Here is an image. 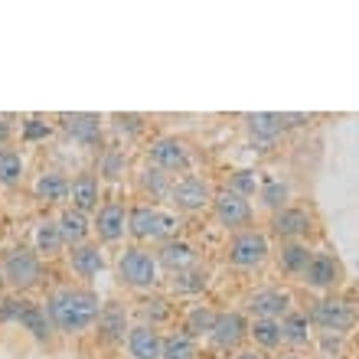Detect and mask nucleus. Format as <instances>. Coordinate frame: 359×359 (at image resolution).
<instances>
[{
    "instance_id": "obj_1",
    "label": "nucleus",
    "mask_w": 359,
    "mask_h": 359,
    "mask_svg": "<svg viewBox=\"0 0 359 359\" xmlns=\"http://www.w3.org/2000/svg\"><path fill=\"white\" fill-rule=\"evenodd\" d=\"M104 304L98 301L95 291L86 287H66V291H56L46 301V313L49 323L62 333H82L88 330L92 323H98V313H102Z\"/></svg>"
},
{
    "instance_id": "obj_2",
    "label": "nucleus",
    "mask_w": 359,
    "mask_h": 359,
    "mask_svg": "<svg viewBox=\"0 0 359 359\" xmlns=\"http://www.w3.org/2000/svg\"><path fill=\"white\" fill-rule=\"evenodd\" d=\"M177 226H180L177 219L154 206H137L128 212V232L137 242H170Z\"/></svg>"
},
{
    "instance_id": "obj_3",
    "label": "nucleus",
    "mask_w": 359,
    "mask_h": 359,
    "mask_svg": "<svg viewBox=\"0 0 359 359\" xmlns=\"http://www.w3.org/2000/svg\"><path fill=\"white\" fill-rule=\"evenodd\" d=\"M0 274L10 287L17 291H29L36 287L39 278H43V265H39V255L29 252V248H10L4 255V265H0Z\"/></svg>"
},
{
    "instance_id": "obj_4",
    "label": "nucleus",
    "mask_w": 359,
    "mask_h": 359,
    "mask_svg": "<svg viewBox=\"0 0 359 359\" xmlns=\"http://www.w3.org/2000/svg\"><path fill=\"white\" fill-rule=\"evenodd\" d=\"M157 255L144 252V248H128L118 262V281L128 284V287H151L157 281Z\"/></svg>"
},
{
    "instance_id": "obj_5",
    "label": "nucleus",
    "mask_w": 359,
    "mask_h": 359,
    "mask_svg": "<svg viewBox=\"0 0 359 359\" xmlns=\"http://www.w3.org/2000/svg\"><path fill=\"white\" fill-rule=\"evenodd\" d=\"M311 323H317L323 333H346L356 323V311L343 297H323V301L313 304Z\"/></svg>"
},
{
    "instance_id": "obj_6",
    "label": "nucleus",
    "mask_w": 359,
    "mask_h": 359,
    "mask_svg": "<svg viewBox=\"0 0 359 359\" xmlns=\"http://www.w3.org/2000/svg\"><path fill=\"white\" fill-rule=\"evenodd\" d=\"M212 209H216L219 226L236 229V232H245V226L252 222V206H248L245 196H238L236 189H219L212 193Z\"/></svg>"
},
{
    "instance_id": "obj_7",
    "label": "nucleus",
    "mask_w": 359,
    "mask_h": 359,
    "mask_svg": "<svg viewBox=\"0 0 359 359\" xmlns=\"http://www.w3.org/2000/svg\"><path fill=\"white\" fill-rule=\"evenodd\" d=\"M268 258V238L255 229H245V232H238L232 238V245H229V262L238 268H255L262 265Z\"/></svg>"
},
{
    "instance_id": "obj_8",
    "label": "nucleus",
    "mask_w": 359,
    "mask_h": 359,
    "mask_svg": "<svg viewBox=\"0 0 359 359\" xmlns=\"http://www.w3.org/2000/svg\"><path fill=\"white\" fill-rule=\"evenodd\" d=\"M170 199H173V206L183 209V212H196V209H203V206L212 203V189H209L206 180L183 177L170 187Z\"/></svg>"
},
{
    "instance_id": "obj_9",
    "label": "nucleus",
    "mask_w": 359,
    "mask_h": 359,
    "mask_svg": "<svg viewBox=\"0 0 359 359\" xmlns=\"http://www.w3.org/2000/svg\"><path fill=\"white\" fill-rule=\"evenodd\" d=\"M248 131H252V141L262 147V151H268L278 137H281L291 124H287V114H278V111H258V114H248Z\"/></svg>"
},
{
    "instance_id": "obj_10",
    "label": "nucleus",
    "mask_w": 359,
    "mask_h": 359,
    "mask_svg": "<svg viewBox=\"0 0 359 359\" xmlns=\"http://www.w3.org/2000/svg\"><path fill=\"white\" fill-rule=\"evenodd\" d=\"M245 337H248V323H245V317L236 313V311L219 313L216 327H212V333H209V340H212L216 350H236Z\"/></svg>"
},
{
    "instance_id": "obj_11",
    "label": "nucleus",
    "mask_w": 359,
    "mask_h": 359,
    "mask_svg": "<svg viewBox=\"0 0 359 359\" xmlns=\"http://www.w3.org/2000/svg\"><path fill=\"white\" fill-rule=\"evenodd\" d=\"M151 161H154V167H161L163 173H177V170H187L189 167V151L177 137H161V141H154V147H151Z\"/></svg>"
},
{
    "instance_id": "obj_12",
    "label": "nucleus",
    "mask_w": 359,
    "mask_h": 359,
    "mask_svg": "<svg viewBox=\"0 0 359 359\" xmlns=\"http://www.w3.org/2000/svg\"><path fill=\"white\" fill-rule=\"evenodd\" d=\"M128 353L134 359H163V337L151 323H137L128 333Z\"/></svg>"
},
{
    "instance_id": "obj_13",
    "label": "nucleus",
    "mask_w": 359,
    "mask_h": 359,
    "mask_svg": "<svg viewBox=\"0 0 359 359\" xmlns=\"http://www.w3.org/2000/svg\"><path fill=\"white\" fill-rule=\"evenodd\" d=\"M66 134L72 141H79L82 147H95L102 141V118L98 114H88V111H79V114H62L59 118Z\"/></svg>"
},
{
    "instance_id": "obj_14",
    "label": "nucleus",
    "mask_w": 359,
    "mask_h": 359,
    "mask_svg": "<svg viewBox=\"0 0 359 359\" xmlns=\"http://www.w3.org/2000/svg\"><path fill=\"white\" fill-rule=\"evenodd\" d=\"M157 265L173 274H183V271H189V268H196V248L189 245V242L170 238V242H163L161 252H157Z\"/></svg>"
},
{
    "instance_id": "obj_15",
    "label": "nucleus",
    "mask_w": 359,
    "mask_h": 359,
    "mask_svg": "<svg viewBox=\"0 0 359 359\" xmlns=\"http://www.w3.org/2000/svg\"><path fill=\"white\" fill-rule=\"evenodd\" d=\"M92 229L98 232L102 242H118V238L124 236V229H128V212H124V206L104 203V206L98 209V216H95Z\"/></svg>"
},
{
    "instance_id": "obj_16",
    "label": "nucleus",
    "mask_w": 359,
    "mask_h": 359,
    "mask_svg": "<svg viewBox=\"0 0 359 359\" xmlns=\"http://www.w3.org/2000/svg\"><path fill=\"white\" fill-rule=\"evenodd\" d=\"M307 229H311V216H307V209L284 206V209H278V212L271 216V232L278 238H301Z\"/></svg>"
},
{
    "instance_id": "obj_17",
    "label": "nucleus",
    "mask_w": 359,
    "mask_h": 359,
    "mask_svg": "<svg viewBox=\"0 0 359 359\" xmlns=\"http://www.w3.org/2000/svg\"><path fill=\"white\" fill-rule=\"evenodd\" d=\"M248 307L255 313V320H278V317H284V313L291 311V297L284 291L268 287V291H258L255 297L248 301Z\"/></svg>"
},
{
    "instance_id": "obj_18",
    "label": "nucleus",
    "mask_w": 359,
    "mask_h": 359,
    "mask_svg": "<svg viewBox=\"0 0 359 359\" xmlns=\"http://www.w3.org/2000/svg\"><path fill=\"white\" fill-rule=\"evenodd\" d=\"M124 333H131V327H128V311L114 301L104 304L102 313H98V337L108 343H118V340H124Z\"/></svg>"
},
{
    "instance_id": "obj_19",
    "label": "nucleus",
    "mask_w": 359,
    "mask_h": 359,
    "mask_svg": "<svg viewBox=\"0 0 359 359\" xmlns=\"http://www.w3.org/2000/svg\"><path fill=\"white\" fill-rule=\"evenodd\" d=\"M69 196H72V209L79 212H92L98 209V196H102V183L95 173H79L69 187Z\"/></svg>"
},
{
    "instance_id": "obj_20",
    "label": "nucleus",
    "mask_w": 359,
    "mask_h": 359,
    "mask_svg": "<svg viewBox=\"0 0 359 359\" xmlns=\"http://www.w3.org/2000/svg\"><path fill=\"white\" fill-rule=\"evenodd\" d=\"M59 222V232H62V242H66L69 248H79L86 245L88 232H92V222H88L86 212H79V209H62V216L56 219Z\"/></svg>"
},
{
    "instance_id": "obj_21",
    "label": "nucleus",
    "mask_w": 359,
    "mask_h": 359,
    "mask_svg": "<svg viewBox=\"0 0 359 359\" xmlns=\"http://www.w3.org/2000/svg\"><path fill=\"white\" fill-rule=\"evenodd\" d=\"M304 281L311 284V287H333V284L340 281V265L330 255H313L307 271H304Z\"/></svg>"
},
{
    "instance_id": "obj_22",
    "label": "nucleus",
    "mask_w": 359,
    "mask_h": 359,
    "mask_svg": "<svg viewBox=\"0 0 359 359\" xmlns=\"http://www.w3.org/2000/svg\"><path fill=\"white\" fill-rule=\"evenodd\" d=\"M307 340H311V317L301 311H287L281 317V343L304 346Z\"/></svg>"
},
{
    "instance_id": "obj_23",
    "label": "nucleus",
    "mask_w": 359,
    "mask_h": 359,
    "mask_svg": "<svg viewBox=\"0 0 359 359\" xmlns=\"http://www.w3.org/2000/svg\"><path fill=\"white\" fill-rule=\"evenodd\" d=\"M72 268H76L82 278H95V274L104 268V255L102 248L92 245V242H86V245L72 248Z\"/></svg>"
},
{
    "instance_id": "obj_24",
    "label": "nucleus",
    "mask_w": 359,
    "mask_h": 359,
    "mask_svg": "<svg viewBox=\"0 0 359 359\" xmlns=\"http://www.w3.org/2000/svg\"><path fill=\"white\" fill-rule=\"evenodd\" d=\"M20 327H27L39 343H49V333H53V323H49V313L46 307H39V304H27V311L20 313Z\"/></svg>"
},
{
    "instance_id": "obj_25",
    "label": "nucleus",
    "mask_w": 359,
    "mask_h": 359,
    "mask_svg": "<svg viewBox=\"0 0 359 359\" xmlns=\"http://www.w3.org/2000/svg\"><path fill=\"white\" fill-rule=\"evenodd\" d=\"M69 183L62 173H43V177L36 180V196L43 199V203H62V199H69Z\"/></svg>"
},
{
    "instance_id": "obj_26",
    "label": "nucleus",
    "mask_w": 359,
    "mask_h": 359,
    "mask_svg": "<svg viewBox=\"0 0 359 359\" xmlns=\"http://www.w3.org/2000/svg\"><path fill=\"white\" fill-rule=\"evenodd\" d=\"M66 245L62 242V232H59V222L56 219H43L36 226V252L39 255H59V248Z\"/></svg>"
},
{
    "instance_id": "obj_27",
    "label": "nucleus",
    "mask_w": 359,
    "mask_h": 359,
    "mask_svg": "<svg viewBox=\"0 0 359 359\" xmlns=\"http://www.w3.org/2000/svg\"><path fill=\"white\" fill-rule=\"evenodd\" d=\"M216 317H219V313H212L209 307H193V311L187 313L183 333H189L193 340H196V337H209V333H212V327H216Z\"/></svg>"
},
{
    "instance_id": "obj_28",
    "label": "nucleus",
    "mask_w": 359,
    "mask_h": 359,
    "mask_svg": "<svg viewBox=\"0 0 359 359\" xmlns=\"http://www.w3.org/2000/svg\"><path fill=\"white\" fill-rule=\"evenodd\" d=\"M311 248L301 245V242H291V245L281 248V268L287 274H304L307 271V265H311Z\"/></svg>"
},
{
    "instance_id": "obj_29",
    "label": "nucleus",
    "mask_w": 359,
    "mask_h": 359,
    "mask_svg": "<svg viewBox=\"0 0 359 359\" xmlns=\"http://www.w3.org/2000/svg\"><path fill=\"white\" fill-rule=\"evenodd\" d=\"M23 180V157L10 147H0V187H17Z\"/></svg>"
},
{
    "instance_id": "obj_30",
    "label": "nucleus",
    "mask_w": 359,
    "mask_h": 359,
    "mask_svg": "<svg viewBox=\"0 0 359 359\" xmlns=\"http://www.w3.org/2000/svg\"><path fill=\"white\" fill-rule=\"evenodd\" d=\"M196 340L189 333H173L163 340V359H196Z\"/></svg>"
},
{
    "instance_id": "obj_31",
    "label": "nucleus",
    "mask_w": 359,
    "mask_h": 359,
    "mask_svg": "<svg viewBox=\"0 0 359 359\" xmlns=\"http://www.w3.org/2000/svg\"><path fill=\"white\" fill-rule=\"evenodd\" d=\"M248 337H255L258 346L274 350V346L281 343V320H255V323H248Z\"/></svg>"
},
{
    "instance_id": "obj_32",
    "label": "nucleus",
    "mask_w": 359,
    "mask_h": 359,
    "mask_svg": "<svg viewBox=\"0 0 359 359\" xmlns=\"http://www.w3.org/2000/svg\"><path fill=\"white\" fill-rule=\"evenodd\" d=\"M258 196H262L265 206H271L274 212H278V209H284V203H287V183H281V180H265V183L258 187Z\"/></svg>"
},
{
    "instance_id": "obj_33",
    "label": "nucleus",
    "mask_w": 359,
    "mask_h": 359,
    "mask_svg": "<svg viewBox=\"0 0 359 359\" xmlns=\"http://www.w3.org/2000/svg\"><path fill=\"white\" fill-rule=\"evenodd\" d=\"M141 317L151 320V327H157V323H163L170 317V304L163 297H147V301H141Z\"/></svg>"
},
{
    "instance_id": "obj_34",
    "label": "nucleus",
    "mask_w": 359,
    "mask_h": 359,
    "mask_svg": "<svg viewBox=\"0 0 359 359\" xmlns=\"http://www.w3.org/2000/svg\"><path fill=\"white\" fill-rule=\"evenodd\" d=\"M173 287L180 294H193V291H203L206 287V271H199V268H189V271L177 274L173 278Z\"/></svg>"
},
{
    "instance_id": "obj_35",
    "label": "nucleus",
    "mask_w": 359,
    "mask_h": 359,
    "mask_svg": "<svg viewBox=\"0 0 359 359\" xmlns=\"http://www.w3.org/2000/svg\"><path fill=\"white\" fill-rule=\"evenodd\" d=\"M98 173L108 180H118L124 173V157L118 151H104L102 154V167H98Z\"/></svg>"
},
{
    "instance_id": "obj_36",
    "label": "nucleus",
    "mask_w": 359,
    "mask_h": 359,
    "mask_svg": "<svg viewBox=\"0 0 359 359\" xmlns=\"http://www.w3.org/2000/svg\"><path fill=\"white\" fill-rule=\"evenodd\" d=\"M229 189H236L238 196H245V199H248V196H252V193L258 189L255 173H252V170H238L236 177H232V187H229Z\"/></svg>"
},
{
    "instance_id": "obj_37",
    "label": "nucleus",
    "mask_w": 359,
    "mask_h": 359,
    "mask_svg": "<svg viewBox=\"0 0 359 359\" xmlns=\"http://www.w3.org/2000/svg\"><path fill=\"white\" fill-rule=\"evenodd\" d=\"M29 301H20V297H7L0 304V320H20V313L27 311Z\"/></svg>"
},
{
    "instance_id": "obj_38",
    "label": "nucleus",
    "mask_w": 359,
    "mask_h": 359,
    "mask_svg": "<svg viewBox=\"0 0 359 359\" xmlns=\"http://www.w3.org/2000/svg\"><path fill=\"white\" fill-rule=\"evenodd\" d=\"M144 187H151L154 193H170V189H167V173H163L161 167H151V170L144 173Z\"/></svg>"
},
{
    "instance_id": "obj_39",
    "label": "nucleus",
    "mask_w": 359,
    "mask_h": 359,
    "mask_svg": "<svg viewBox=\"0 0 359 359\" xmlns=\"http://www.w3.org/2000/svg\"><path fill=\"white\" fill-rule=\"evenodd\" d=\"M49 134V124L39 121V118H29V121H23V137L27 141H39V137H46Z\"/></svg>"
},
{
    "instance_id": "obj_40",
    "label": "nucleus",
    "mask_w": 359,
    "mask_h": 359,
    "mask_svg": "<svg viewBox=\"0 0 359 359\" xmlns=\"http://www.w3.org/2000/svg\"><path fill=\"white\" fill-rule=\"evenodd\" d=\"M114 128H118V131H128V134H137L141 131V118H137V114H118V118H114Z\"/></svg>"
},
{
    "instance_id": "obj_41",
    "label": "nucleus",
    "mask_w": 359,
    "mask_h": 359,
    "mask_svg": "<svg viewBox=\"0 0 359 359\" xmlns=\"http://www.w3.org/2000/svg\"><path fill=\"white\" fill-rule=\"evenodd\" d=\"M7 137H10V121L7 118H0V144L7 141Z\"/></svg>"
},
{
    "instance_id": "obj_42",
    "label": "nucleus",
    "mask_w": 359,
    "mask_h": 359,
    "mask_svg": "<svg viewBox=\"0 0 359 359\" xmlns=\"http://www.w3.org/2000/svg\"><path fill=\"white\" fill-rule=\"evenodd\" d=\"M236 359H265V356H262V353H252V350H248V353H238Z\"/></svg>"
},
{
    "instance_id": "obj_43",
    "label": "nucleus",
    "mask_w": 359,
    "mask_h": 359,
    "mask_svg": "<svg viewBox=\"0 0 359 359\" xmlns=\"http://www.w3.org/2000/svg\"><path fill=\"white\" fill-rule=\"evenodd\" d=\"M0 304H4V274H0Z\"/></svg>"
},
{
    "instance_id": "obj_44",
    "label": "nucleus",
    "mask_w": 359,
    "mask_h": 359,
    "mask_svg": "<svg viewBox=\"0 0 359 359\" xmlns=\"http://www.w3.org/2000/svg\"><path fill=\"white\" fill-rule=\"evenodd\" d=\"M287 359H297V356H287Z\"/></svg>"
}]
</instances>
